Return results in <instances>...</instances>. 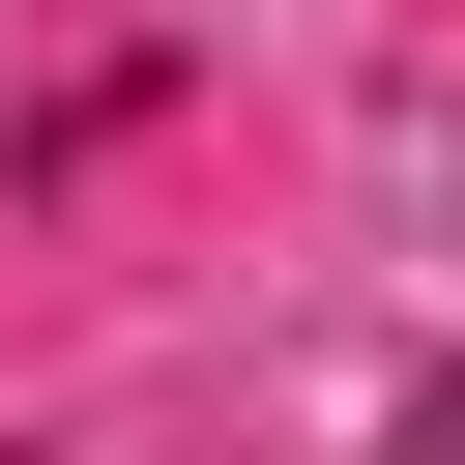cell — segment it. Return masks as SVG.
<instances>
[{
    "mask_svg": "<svg viewBox=\"0 0 465 465\" xmlns=\"http://www.w3.org/2000/svg\"><path fill=\"white\" fill-rule=\"evenodd\" d=\"M407 465H465V378H407Z\"/></svg>",
    "mask_w": 465,
    "mask_h": 465,
    "instance_id": "cell-1",
    "label": "cell"
}]
</instances>
